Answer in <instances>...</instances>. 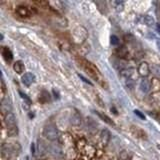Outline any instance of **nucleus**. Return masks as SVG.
<instances>
[{
    "label": "nucleus",
    "instance_id": "5",
    "mask_svg": "<svg viewBox=\"0 0 160 160\" xmlns=\"http://www.w3.org/2000/svg\"><path fill=\"white\" fill-rule=\"evenodd\" d=\"M70 124L75 128H79L83 125V119L77 111H74L70 116Z\"/></svg>",
    "mask_w": 160,
    "mask_h": 160
},
{
    "label": "nucleus",
    "instance_id": "9",
    "mask_svg": "<svg viewBox=\"0 0 160 160\" xmlns=\"http://www.w3.org/2000/svg\"><path fill=\"white\" fill-rule=\"evenodd\" d=\"M4 122H5L6 126H7V129L17 126L16 125V118H15V115L12 113V112L11 113L6 114L5 117H4Z\"/></svg>",
    "mask_w": 160,
    "mask_h": 160
},
{
    "label": "nucleus",
    "instance_id": "4",
    "mask_svg": "<svg viewBox=\"0 0 160 160\" xmlns=\"http://www.w3.org/2000/svg\"><path fill=\"white\" fill-rule=\"evenodd\" d=\"M18 146V143L17 145ZM16 146H13V145H10V144H6L4 143L3 145L1 147V153H2V156L3 157H10L11 155H16Z\"/></svg>",
    "mask_w": 160,
    "mask_h": 160
},
{
    "label": "nucleus",
    "instance_id": "27",
    "mask_svg": "<svg viewBox=\"0 0 160 160\" xmlns=\"http://www.w3.org/2000/svg\"><path fill=\"white\" fill-rule=\"evenodd\" d=\"M19 94H20L21 98H23V99H24V100H26L28 103H30V99L28 98L26 94H25V93H23V92H21V91H19Z\"/></svg>",
    "mask_w": 160,
    "mask_h": 160
},
{
    "label": "nucleus",
    "instance_id": "23",
    "mask_svg": "<svg viewBox=\"0 0 160 160\" xmlns=\"http://www.w3.org/2000/svg\"><path fill=\"white\" fill-rule=\"evenodd\" d=\"M5 93H6V86L4 83V80L1 79V100L5 98Z\"/></svg>",
    "mask_w": 160,
    "mask_h": 160
},
{
    "label": "nucleus",
    "instance_id": "25",
    "mask_svg": "<svg viewBox=\"0 0 160 160\" xmlns=\"http://www.w3.org/2000/svg\"><path fill=\"white\" fill-rule=\"evenodd\" d=\"M152 72L156 75L157 77H160V66L159 65H153L152 67Z\"/></svg>",
    "mask_w": 160,
    "mask_h": 160
},
{
    "label": "nucleus",
    "instance_id": "16",
    "mask_svg": "<svg viewBox=\"0 0 160 160\" xmlns=\"http://www.w3.org/2000/svg\"><path fill=\"white\" fill-rule=\"evenodd\" d=\"M24 69H25V67H24V64L22 63V61H16V62H14V64H13V70L16 73H18V74H21V73H23Z\"/></svg>",
    "mask_w": 160,
    "mask_h": 160
},
{
    "label": "nucleus",
    "instance_id": "18",
    "mask_svg": "<svg viewBox=\"0 0 160 160\" xmlns=\"http://www.w3.org/2000/svg\"><path fill=\"white\" fill-rule=\"evenodd\" d=\"M151 89H152V91H154V92L159 91L160 90V80L155 78L151 81Z\"/></svg>",
    "mask_w": 160,
    "mask_h": 160
},
{
    "label": "nucleus",
    "instance_id": "13",
    "mask_svg": "<svg viewBox=\"0 0 160 160\" xmlns=\"http://www.w3.org/2000/svg\"><path fill=\"white\" fill-rule=\"evenodd\" d=\"M110 136H111L110 135V132L107 129L102 130V132L100 134V143L102 144V145L106 146L110 141Z\"/></svg>",
    "mask_w": 160,
    "mask_h": 160
},
{
    "label": "nucleus",
    "instance_id": "10",
    "mask_svg": "<svg viewBox=\"0 0 160 160\" xmlns=\"http://www.w3.org/2000/svg\"><path fill=\"white\" fill-rule=\"evenodd\" d=\"M34 81H35V75L31 72L24 73V75L22 76V83L26 86H30Z\"/></svg>",
    "mask_w": 160,
    "mask_h": 160
},
{
    "label": "nucleus",
    "instance_id": "8",
    "mask_svg": "<svg viewBox=\"0 0 160 160\" xmlns=\"http://www.w3.org/2000/svg\"><path fill=\"white\" fill-rule=\"evenodd\" d=\"M15 12H16V14L18 15L19 17H22V18H27V17H29L30 15H31V11L29 10V8L24 5L17 6Z\"/></svg>",
    "mask_w": 160,
    "mask_h": 160
},
{
    "label": "nucleus",
    "instance_id": "17",
    "mask_svg": "<svg viewBox=\"0 0 160 160\" xmlns=\"http://www.w3.org/2000/svg\"><path fill=\"white\" fill-rule=\"evenodd\" d=\"M95 113L97 114V115L99 116V117L101 118L104 122H106L107 124H109V125H112V126H114V122L112 121L111 119H110L109 117H108L107 115H105V114H103V113H101V112H98V111H96Z\"/></svg>",
    "mask_w": 160,
    "mask_h": 160
},
{
    "label": "nucleus",
    "instance_id": "2",
    "mask_svg": "<svg viewBox=\"0 0 160 160\" xmlns=\"http://www.w3.org/2000/svg\"><path fill=\"white\" fill-rule=\"evenodd\" d=\"M80 65L83 67V68L87 71V73H89L93 78L98 79L99 77H100V72H99V70L97 69L96 66L91 63V62L87 61V60H85V59H80Z\"/></svg>",
    "mask_w": 160,
    "mask_h": 160
},
{
    "label": "nucleus",
    "instance_id": "12",
    "mask_svg": "<svg viewBox=\"0 0 160 160\" xmlns=\"http://www.w3.org/2000/svg\"><path fill=\"white\" fill-rule=\"evenodd\" d=\"M49 6L51 7V9L56 11L57 13H61L63 11V3L60 1H50V2H47Z\"/></svg>",
    "mask_w": 160,
    "mask_h": 160
},
{
    "label": "nucleus",
    "instance_id": "6",
    "mask_svg": "<svg viewBox=\"0 0 160 160\" xmlns=\"http://www.w3.org/2000/svg\"><path fill=\"white\" fill-rule=\"evenodd\" d=\"M137 72L143 78H146L150 73V66L147 62H141L137 68Z\"/></svg>",
    "mask_w": 160,
    "mask_h": 160
},
{
    "label": "nucleus",
    "instance_id": "24",
    "mask_svg": "<svg viewBox=\"0 0 160 160\" xmlns=\"http://www.w3.org/2000/svg\"><path fill=\"white\" fill-rule=\"evenodd\" d=\"M7 133L9 134L10 136H15V135H17V133H18V127L15 126V127H12V128L7 129Z\"/></svg>",
    "mask_w": 160,
    "mask_h": 160
},
{
    "label": "nucleus",
    "instance_id": "1",
    "mask_svg": "<svg viewBox=\"0 0 160 160\" xmlns=\"http://www.w3.org/2000/svg\"><path fill=\"white\" fill-rule=\"evenodd\" d=\"M71 36H72V39L76 44H82V43H84V41L87 39L88 33L87 30L83 26H78L72 31Z\"/></svg>",
    "mask_w": 160,
    "mask_h": 160
},
{
    "label": "nucleus",
    "instance_id": "32",
    "mask_svg": "<svg viewBox=\"0 0 160 160\" xmlns=\"http://www.w3.org/2000/svg\"><path fill=\"white\" fill-rule=\"evenodd\" d=\"M157 148H158L159 150H160V145H157Z\"/></svg>",
    "mask_w": 160,
    "mask_h": 160
},
{
    "label": "nucleus",
    "instance_id": "29",
    "mask_svg": "<svg viewBox=\"0 0 160 160\" xmlns=\"http://www.w3.org/2000/svg\"><path fill=\"white\" fill-rule=\"evenodd\" d=\"M79 77H80V78H81V79H83V81H84V82H86V83H88V84H91V82H90V81H88V80L86 79V78H84V77L82 76V75H79Z\"/></svg>",
    "mask_w": 160,
    "mask_h": 160
},
{
    "label": "nucleus",
    "instance_id": "31",
    "mask_svg": "<svg viewBox=\"0 0 160 160\" xmlns=\"http://www.w3.org/2000/svg\"><path fill=\"white\" fill-rule=\"evenodd\" d=\"M157 46H158V49L160 50V40H157Z\"/></svg>",
    "mask_w": 160,
    "mask_h": 160
},
{
    "label": "nucleus",
    "instance_id": "11",
    "mask_svg": "<svg viewBox=\"0 0 160 160\" xmlns=\"http://www.w3.org/2000/svg\"><path fill=\"white\" fill-rule=\"evenodd\" d=\"M140 90L144 93H147L151 90V81L147 78H142L139 84Z\"/></svg>",
    "mask_w": 160,
    "mask_h": 160
},
{
    "label": "nucleus",
    "instance_id": "21",
    "mask_svg": "<svg viewBox=\"0 0 160 160\" xmlns=\"http://www.w3.org/2000/svg\"><path fill=\"white\" fill-rule=\"evenodd\" d=\"M120 159L121 160H129L130 159V154H129V151H126V150H123L120 152Z\"/></svg>",
    "mask_w": 160,
    "mask_h": 160
},
{
    "label": "nucleus",
    "instance_id": "19",
    "mask_svg": "<svg viewBox=\"0 0 160 160\" xmlns=\"http://www.w3.org/2000/svg\"><path fill=\"white\" fill-rule=\"evenodd\" d=\"M39 100L41 102L45 103V102H48L49 100H50V95H49L48 92L46 91H42L40 94V97H39Z\"/></svg>",
    "mask_w": 160,
    "mask_h": 160
},
{
    "label": "nucleus",
    "instance_id": "7",
    "mask_svg": "<svg viewBox=\"0 0 160 160\" xmlns=\"http://www.w3.org/2000/svg\"><path fill=\"white\" fill-rule=\"evenodd\" d=\"M1 111L4 115L8 113H11L12 111V104H11V101L8 97L4 98L3 100H1Z\"/></svg>",
    "mask_w": 160,
    "mask_h": 160
},
{
    "label": "nucleus",
    "instance_id": "26",
    "mask_svg": "<svg viewBox=\"0 0 160 160\" xmlns=\"http://www.w3.org/2000/svg\"><path fill=\"white\" fill-rule=\"evenodd\" d=\"M110 41H111L112 45H117L118 43H119V39H118V37L115 35H112L111 37H110Z\"/></svg>",
    "mask_w": 160,
    "mask_h": 160
},
{
    "label": "nucleus",
    "instance_id": "22",
    "mask_svg": "<svg viewBox=\"0 0 160 160\" xmlns=\"http://www.w3.org/2000/svg\"><path fill=\"white\" fill-rule=\"evenodd\" d=\"M86 146H87V142H86V140L84 139V138H81V139L78 141V144H77V147L80 149V150H82V149L86 148Z\"/></svg>",
    "mask_w": 160,
    "mask_h": 160
},
{
    "label": "nucleus",
    "instance_id": "15",
    "mask_svg": "<svg viewBox=\"0 0 160 160\" xmlns=\"http://www.w3.org/2000/svg\"><path fill=\"white\" fill-rule=\"evenodd\" d=\"M141 20L142 22L144 23L147 26H154L155 25V20L154 18H153L152 16H150V15H144V16H141Z\"/></svg>",
    "mask_w": 160,
    "mask_h": 160
},
{
    "label": "nucleus",
    "instance_id": "3",
    "mask_svg": "<svg viewBox=\"0 0 160 160\" xmlns=\"http://www.w3.org/2000/svg\"><path fill=\"white\" fill-rule=\"evenodd\" d=\"M43 135L50 141H55L58 139V130L54 124H48L43 129Z\"/></svg>",
    "mask_w": 160,
    "mask_h": 160
},
{
    "label": "nucleus",
    "instance_id": "30",
    "mask_svg": "<svg viewBox=\"0 0 160 160\" xmlns=\"http://www.w3.org/2000/svg\"><path fill=\"white\" fill-rule=\"evenodd\" d=\"M156 28H157V31H158V32H159V33H160V23H159V24H157V26H156Z\"/></svg>",
    "mask_w": 160,
    "mask_h": 160
},
{
    "label": "nucleus",
    "instance_id": "14",
    "mask_svg": "<svg viewBox=\"0 0 160 160\" xmlns=\"http://www.w3.org/2000/svg\"><path fill=\"white\" fill-rule=\"evenodd\" d=\"M2 55H3L4 59L7 62H10L13 59V54H12L11 50H10L8 47H3V48H2Z\"/></svg>",
    "mask_w": 160,
    "mask_h": 160
},
{
    "label": "nucleus",
    "instance_id": "20",
    "mask_svg": "<svg viewBox=\"0 0 160 160\" xmlns=\"http://www.w3.org/2000/svg\"><path fill=\"white\" fill-rule=\"evenodd\" d=\"M113 6L118 12H121L124 9V3H123V1H119V0L118 1H113Z\"/></svg>",
    "mask_w": 160,
    "mask_h": 160
},
{
    "label": "nucleus",
    "instance_id": "28",
    "mask_svg": "<svg viewBox=\"0 0 160 160\" xmlns=\"http://www.w3.org/2000/svg\"><path fill=\"white\" fill-rule=\"evenodd\" d=\"M134 113H135V115H137L138 117L141 118V119H144V118H145V116H144L143 114H142L141 112L139 111V110H135V111H134Z\"/></svg>",
    "mask_w": 160,
    "mask_h": 160
}]
</instances>
